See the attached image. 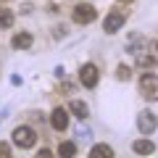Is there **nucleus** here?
I'll use <instances>...</instances> for the list:
<instances>
[{"mask_svg": "<svg viewBox=\"0 0 158 158\" xmlns=\"http://www.w3.org/2000/svg\"><path fill=\"white\" fill-rule=\"evenodd\" d=\"M118 3H132V0H118Z\"/></svg>", "mask_w": 158, "mask_h": 158, "instance_id": "20", "label": "nucleus"}, {"mask_svg": "<svg viewBox=\"0 0 158 158\" xmlns=\"http://www.w3.org/2000/svg\"><path fill=\"white\" fill-rule=\"evenodd\" d=\"M34 142H37V135H34L32 127H16L13 129V145L21 148V150H29V148H34Z\"/></svg>", "mask_w": 158, "mask_h": 158, "instance_id": "1", "label": "nucleus"}, {"mask_svg": "<svg viewBox=\"0 0 158 158\" xmlns=\"http://www.w3.org/2000/svg\"><path fill=\"white\" fill-rule=\"evenodd\" d=\"M53 37H56V40L66 37V27H56V29H53Z\"/></svg>", "mask_w": 158, "mask_h": 158, "instance_id": "18", "label": "nucleus"}, {"mask_svg": "<svg viewBox=\"0 0 158 158\" xmlns=\"http://www.w3.org/2000/svg\"><path fill=\"white\" fill-rule=\"evenodd\" d=\"M98 79H100V74H98V66L95 63H85V66L79 69V82H82V85L85 87H95L98 85Z\"/></svg>", "mask_w": 158, "mask_h": 158, "instance_id": "6", "label": "nucleus"}, {"mask_svg": "<svg viewBox=\"0 0 158 158\" xmlns=\"http://www.w3.org/2000/svg\"><path fill=\"white\" fill-rule=\"evenodd\" d=\"M69 111H71L74 116L79 118V121H85V118L90 116V108H87L85 100H71V103H69Z\"/></svg>", "mask_w": 158, "mask_h": 158, "instance_id": "8", "label": "nucleus"}, {"mask_svg": "<svg viewBox=\"0 0 158 158\" xmlns=\"http://www.w3.org/2000/svg\"><path fill=\"white\" fill-rule=\"evenodd\" d=\"M132 150H135L137 156H150V153H156V145H153L150 140H135Z\"/></svg>", "mask_w": 158, "mask_h": 158, "instance_id": "10", "label": "nucleus"}, {"mask_svg": "<svg viewBox=\"0 0 158 158\" xmlns=\"http://www.w3.org/2000/svg\"><path fill=\"white\" fill-rule=\"evenodd\" d=\"M77 137H79V140H85V142H90L92 140V132L87 129V127H82V129H77Z\"/></svg>", "mask_w": 158, "mask_h": 158, "instance_id": "17", "label": "nucleus"}, {"mask_svg": "<svg viewBox=\"0 0 158 158\" xmlns=\"http://www.w3.org/2000/svg\"><path fill=\"white\" fill-rule=\"evenodd\" d=\"M11 45L16 48V50H27V48H32V34H29V32H19V34H13Z\"/></svg>", "mask_w": 158, "mask_h": 158, "instance_id": "9", "label": "nucleus"}, {"mask_svg": "<svg viewBox=\"0 0 158 158\" xmlns=\"http://www.w3.org/2000/svg\"><path fill=\"white\" fill-rule=\"evenodd\" d=\"M124 21H127V13L124 11H108L106 13V21H103V32H106V34L118 32V29L124 27Z\"/></svg>", "mask_w": 158, "mask_h": 158, "instance_id": "3", "label": "nucleus"}, {"mask_svg": "<svg viewBox=\"0 0 158 158\" xmlns=\"http://www.w3.org/2000/svg\"><path fill=\"white\" fill-rule=\"evenodd\" d=\"M0 156H11V145H6V142H0Z\"/></svg>", "mask_w": 158, "mask_h": 158, "instance_id": "19", "label": "nucleus"}, {"mask_svg": "<svg viewBox=\"0 0 158 158\" xmlns=\"http://www.w3.org/2000/svg\"><path fill=\"white\" fill-rule=\"evenodd\" d=\"M90 156H92V158H103V156H106V158H113V148L103 142V145H95V148H92Z\"/></svg>", "mask_w": 158, "mask_h": 158, "instance_id": "12", "label": "nucleus"}, {"mask_svg": "<svg viewBox=\"0 0 158 158\" xmlns=\"http://www.w3.org/2000/svg\"><path fill=\"white\" fill-rule=\"evenodd\" d=\"M95 19H98V11L90 3H79V6L74 8V21L77 24H92Z\"/></svg>", "mask_w": 158, "mask_h": 158, "instance_id": "4", "label": "nucleus"}, {"mask_svg": "<svg viewBox=\"0 0 158 158\" xmlns=\"http://www.w3.org/2000/svg\"><path fill=\"white\" fill-rule=\"evenodd\" d=\"M153 63H156V58H153V56H148L145 50H142V53H137V66H142V69H150Z\"/></svg>", "mask_w": 158, "mask_h": 158, "instance_id": "15", "label": "nucleus"}, {"mask_svg": "<svg viewBox=\"0 0 158 158\" xmlns=\"http://www.w3.org/2000/svg\"><path fill=\"white\" fill-rule=\"evenodd\" d=\"M145 48H148V40L142 37V34H135L132 42H129V53H135V56H137V53H142Z\"/></svg>", "mask_w": 158, "mask_h": 158, "instance_id": "11", "label": "nucleus"}, {"mask_svg": "<svg viewBox=\"0 0 158 158\" xmlns=\"http://www.w3.org/2000/svg\"><path fill=\"white\" fill-rule=\"evenodd\" d=\"M11 27H13V13L0 8V29H11Z\"/></svg>", "mask_w": 158, "mask_h": 158, "instance_id": "14", "label": "nucleus"}, {"mask_svg": "<svg viewBox=\"0 0 158 158\" xmlns=\"http://www.w3.org/2000/svg\"><path fill=\"white\" fill-rule=\"evenodd\" d=\"M140 95L145 98V100H158V74H142Z\"/></svg>", "mask_w": 158, "mask_h": 158, "instance_id": "2", "label": "nucleus"}, {"mask_svg": "<svg viewBox=\"0 0 158 158\" xmlns=\"http://www.w3.org/2000/svg\"><path fill=\"white\" fill-rule=\"evenodd\" d=\"M158 127V118L153 111H142L140 116H137V129H140V135H153Z\"/></svg>", "mask_w": 158, "mask_h": 158, "instance_id": "5", "label": "nucleus"}, {"mask_svg": "<svg viewBox=\"0 0 158 158\" xmlns=\"http://www.w3.org/2000/svg\"><path fill=\"white\" fill-rule=\"evenodd\" d=\"M116 77L121 79V82H124V79H129V77H132V69H129V66H118V71H116Z\"/></svg>", "mask_w": 158, "mask_h": 158, "instance_id": "16", "label": "nucleus"}, {"mask_svg": "<svg viewBox=\"0 0 158 158\" xmlns=\"http://www.w3.org/2000/svg\"><path fill=\"white\" fill-rule=\"evenodd\" d=\"M58 156H63V158L77 156V145H74V142H61V145H58Z\"/></svg>", "mask_w": 158, "mask_h": 158, "instance_id": "13", "label": "nucleus"}, {"mask_svg": "<svg viewBox=\"0 0 158 158\" xmlns=\"http://www.w3.org/2000/svg\"><path fill=\"white\" fill-rule=\"evenodd\" d=\"M50 127L56 132H66V127H69V111L66 108H56L50 113Z\"/></svg>", "mask_w": 158, "mask_h": 158, "instance_id": "7", "label": "nucleus"}]
</instances>
